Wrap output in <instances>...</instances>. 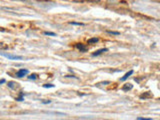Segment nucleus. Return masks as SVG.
<instances>
[{
    "mask_svg": "<svg viewBox=\"0 0 160 120\" xmlns=\"http://www.w3.org/2000/svg\"><path fill=\"white\" fill-rule=\"evenodd\" d=\"M133 88V85L131 84V83H126V84H124L123 86H122V90L123 91H129V90H131Z\"/></svg>",
    "mask_w": 160,
    "mask_h": 120,
    "instance_id": "nucleus-5",
    "label": "nucleus"
},
{
    "mask_svg": "<svg viewBox=\"0 0 160 120\" xmlns=\"http://www.w3.org/2000/svg\"><path fill=\"white\" fill-rule=\"evenodd\" d=\"M98 41H99V39H98V38H96V37H94V38H90V39H88L87 43H88V44H96Z\"/></svg>",
    "mask_w": 160,
    "mask_h": 120,
    "instance_id": "nucleus-8",
    "label": "nucleus"
},
{
    "mask_svg": "<svg viewBox=\"0 0 160 120\" xmlns=\"http://www.w3.org/2000/svg\"><path fill=\"white\" fill-rule=\"evenodd\" d=\"M108 51V48H102V49H99L97 51H95L94 53H92V56H98L100 54H102L103 52H107Z\"/></svg>",
    "mask_w": 160,
    "mask_h": 120,
    "instance_id": "nucleus-4",
    "label": "nucleus"
},
{
    "mask_svg": "<svg viewBox=\"0 0 160 120\" xmlns=\"http://www.w3.org/2000/svg\"><path fill=\"white\" fill-rule=\"evenodd\" d=\"M0 49H2V50H6L8 49V45L3 43V42H0Z\"/></svg>",
    "mask_w": 160,
    "mask_h": 120,
    "instance_id": "nucleus-10",
    "label": "nucleus"
},
{
    "mask_svg": "<svg viewBox=\"0 0 160 120\" xmlns=\"http://www.w3.org/2000/svg\"><path fill=\"white\" fill-rule=\"evenodd\" d=\"M151 97H152V94L149 91H147V92L143 93L142 95H140V99H147V98H151Z\"/></svg>",
    "mask_w": 160,
    "mask_h": 120,
    "instance_id": "nucleus-6",
    "label": "nucleus"
},
{
    "mask_svg": "<svg viewBox=\"0 0 160 120\" xmlns=\"http://www.w3.org/2000/svg\"><path fill=\"white\" fill-rule=\"evenodd\" d=\"M132 74H133V70H130V71H128V72H127V73H126V74H125V75H124L120 80H121V81H125V80H126L130 75H132Z\"/></svg>",
    "mask_w": 160,
    "mask_h": 120,
    "instance_id": "nucleus-7",
    "label": "nucleus"
},
{
    "mask_svg": "<svg viewBox=\"0 0 160 120\" xmlns=\"http://www.w3.org/2000/svg\"><path fill=\"white\" fill-rule=\"evenodd\" d=\"M6 82V80L5 79H1V80H0V84H2V83H5Z\"/></svg>",
    "mask_w": 160,
    "mask_h": 120,
    "instance_id": "nucleus-19",
    "label": "nucleus"
},
{
    "mask_svg": "<svg viewBox=\"0 0 160 120\" xmlns=\"http://www.w3.org/2000/svg\"><path fill=\"white\" fill-rule=\"evenodd\" d=\"M28 70L27 69H20V70H18L17 71V73H16V76L17 77H19V78H21V77H24V76H26L27 74H28Z\"/></svg>",
    "mask_w": 160,
    "mask_h": 120,
    "instance_id": "nucleus-3",
    "label": "nucleus"
},
{
    "mask_svg": "<svg viewBox=\"0 0 160 120\" xmlns=\"http://www.w3.org/2000/svg\"><path fill=\"white\" fill-rule=\"evenodd\" d=\"M16 84H17V83H14V82H12V81H10V82H8V83H7L8 87H9V88H11V89L16 88Z\"/></svg>",
    "mask_w": 160,
    "mask_h": 120,
    "instance_id": "nucleus-9",
    "label": "nucleus"
},
{
    "mask_svg": "<svg viewBox=\"0 0 160 120\" xmlns=\"http://www.w3.org/2000/svg\"><path fill=\"white\" fill-rule=\"evenodd\" d=\"M43 87L44 88H53L54 85L53 84H45V85H43Z\"/></svg>",
    "mask_w": 160,
    "mask_h": 120,
    "instance_id": "nucleus-14",
    "label": "nucleus"
},
{
    "mask_svg": "<svg viewBox=\"0 0 160 120\" xmlns=\"http://www.w3.org/2000/svg\"><path fill=\"white\" fill-rule=\"evenodd\" d=\"M72 25H78V26H84V23H79V22H69Z\"/></svg>",
    "mask_w": 160,
    "mask_h": 120,
    "instance_id": "nucleus-13",
    "label": "nucleus"
},
{
    "mask_svg": "<svg viewBox=\"0 0 160 120\" xmlns=\"http://www.w3.org/2000/svg\"><path fill=\"white\" fill-rule=\"evenodd\" d=\"M76 48L80 51V52H86L88 50V47L85 45V44H82V43H77L76 45Z\"/></svg>",
    "mask_w": 160,
    "mask_h": 120,
    "instance_id": "nucleus-2",
    "label": "nucleus"
},
{
    "mask_svg": "<svg viewBox=\"0 0 160 120\" xmlns=\"http://www.w3.org/2000/svg\"><path fill=\"white\" fill-rule=\"evenodd\" d=\"M36 78H37V75H36V74H31V75L28 76V79H30V80H34V79H36Z\"/></svg>",
    "mask_w": 160,
    "mask_h": 120,
    "instance_id": "nucleus-12",
    "label": "nucleus"
},
{
    "mask_svg": "<svg viewBox=\"0 0 160 120\" xmlns=\"http://www.w3.org/2000/svg\"><path fill=\"white\" fill-rule=\"evenodd\" d=\"M137 120H152L151 118H144V117H137Z\"/></svg>",
    "mask_w": 160,
    "mask_h": 120,
    "instance_id": "nucleus-16",
    "label": "nucleus"
},
{
    "mask_svg": "<svg viewBox=\"0 0 160 120\" xmlns=\"http://www.w3.org/2000/svg\"><path fill=\"white\" fill-rule=\"evenodd\" d=\"M107 33H108V34H111V35H119V34H120V32H118V31H110V30H108Z\"/></svg>",
    "mask_w": 160,
    "mask_h": 120,
    "instance_id": "nucleus-11",
    "label": "nucleus"
},
{
    "mask_svg": "<svg viewBox=\"0 0 160 120\" xmlns=\"http://www.w3.org/2000/svg\"><path fill=\"white\" fill-rule=\"evenodd\" d=\"M44 34L45 35H50V36H55L56 35L54 32H44Z\"/></svg>",
    "mask_w": 160,
    "mask_h": 120,
    "instance_id": "nucleus-15",
    "label": "nucleus"
},
{
    "mask_svg": "<svg viewBox=\"0 0 160 120\" xmlns=\"http://www.w3.org/2000/svg\"><path fill=\"white\" fill-rule=\"evenodd\" d=\"M22 96H23V93H20V97H18V98H16V100H18V101H22V100H24Z\"/></svg>",
    "mask_w": 160,
    "mask_h": 120,
    "instance_id": "nucleus-17",
    "label": "nucleus"
},
{
    "mask_svg": "<svg viewBox=\"0 0 160 120\" xmlns=\"http://www.w3.org/2000/svg\"><path fill=\"white\" fill-rule=\"evenodd\" d=\"M50 102H51L50 100H48V101H43V103H44V104H47V103H50Z\"/></svg>",
    "mask_w": 160,
    "mask_h": 120,
    "instance_id": "nucleus-20",
    "label": "nucleus"
},
{
    "mask_svg": "<svg viewBox=\"0 0 160 120\" xmlns=\"http://www.w3.org/2000/svg\"><path fill=\"white\" fill-rule=\"evenodd\" d=\"M99 84H104V85H107V84H109V82H108V81H105V82H101V83H99Z\"/></svg>",
    "mask_w": 160,
    "mask_h": 120,
    "instance_id": "nucleus-18",
    "label": "nucleus"
},
{
    "mask_svg": "<svg viewBox=\"0 0 160 120\" xmlns=\"http://www.w3.org/2000/svg\"><path fill=\"white\" fill-rule=\"evenodd\" d=\"M1 55L8 58V59H11V60H21V59H23L22 56H18V55H11V54H6V53H1Z\"/></svg>",
    "mask_w": 160,
    "mask_h": 120,
    "instance_id": "nucleus-1",
    "label": "nucleus"
}]
</instances>
